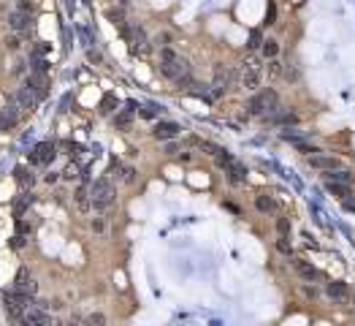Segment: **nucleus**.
Wrapping results in <instances>:
<instances>
[{"instance_id":"nucleus-1","label":"nucleus","mask_w":355,"mask_h":326,"mask_svg":"<svg viewBox=\"0 0 355 326\" xmlns=\"http://www.w3.org/2000/svg\"><path fill=\"white\" fill-rule=\"evenodd\" d=\"M160 74L171 82H176L179 87H187L193 82L190 79V63L185 57H179L173 49H163L160 52Z\"/></svg>"},{"instance_id":"nucleus-2","label":"nucleus","mask_w":355,"mask_h":326,"mask_svg":"<svg viewBox=\"0 0 355 326\" xmlns=\"http://www.w3.org/2000/svg\"><path fill=\"white\" fill-rule=\"evenodd\" d=\"M90 198L92 204H95L98 209H106L114 204V185L109 182V179H95L90 188Z\"/></svg>"},{"instance_id":"nucleus-3","label":"nucleus","mask_w":355,"mask_h":326,"mask_svg":"<svg viewBox=\"0 0 355 326\" xmlns=\"http://www.w3.org/2000/svg\"><path fill=\"white\" fill-rule=\"evenodd\" d=\"M236 82V71L225 68V65H214V82H212V95L220 98L223 92L231 90V84Z\"/></svg>"},{"instance_id":"nucleus-4","label":"nucleus","mask_w":355,"mask_h":326,"mask_svg":"<svg viewBox=\"0 0 355 326\" xmlns=\"http://www.w3.org/2000/svg\"><path fill=\"white\" fill-rule=\"evenodd\" d=\"M55 161V144L52 142H41L30 150V163L33 166H46Z\"/></svg>"},{"instance_id":"nucleus-5","label":"nucleus","mask_w":355,"mask_h":326,"mask_svg":"<svg viewBox=\"0 0 355 326\" xmlns=\"http://www.w3.org/2000/svg\"><path fill=\"white\" fill-rule=\"evenodd\" d=\"M14 288L25 291V294H30V296H36L38 285H36V280H33V275H30V269H28V267H19L17 277H14Z\"/></svg>"},{"instance_id":"nucleus-6","label":"nucleus","mask_w":355,"mask_h":326,"mask_svg":"<svg viewBox=\"0 0 355 326\" xmlns=\"http://www.w3.org/2000/svg\"><path fill=\"white\" fill-rule=\"evenodd\" d=\"M9 25H11V30L25 33V30L33 28V14H30V11H25V9L11 11V14H9Z\"/></svg>"},{"instance_id":"nucleus-7","label":"nucleus","mask_w":355,"mask_h":326,"mask_svg":"<svg viewBox=\"0 0 355 326\" xmlns=\"http://www.w3.org/2000/svg\"><path fill=\"white\" fill-rule=\"evenodd\" d=\"M325 296L333 299V302H339V304H347L350 302V288H347V283H339V280L325 283Z\"/></svg>"},{"instance_id":"nucleus-8","label":"nucleus","mask_w":355,"mask_h":326,"mask_svg":"<svg viewBox=\"0 0 355 326\" xmlns=\"http://www.w3.org/2000/svg\"><path fill=\"white\" fill-rule=\"evenodd\" d=\"M309 166L312 169H317V171H333V169H339V158H333V155H323V152H314V155H309Z\"/></svg>"},{"instance_id":"nucleus-9","label":"nucleus","mask_w":355,"mask_h":326,"mask_svg":"<svg viewBox=\"0 0 355 326\" xmlns=\"http://www.w3.org/2000/svg\"><path fill=\"white\" fill-rule=\"evenodd\" d=\"M242 87L250 90V92H255L260 87V71H258V65H252V63L244 65V71H242Z\"/></svg>"},{"instance_id":"nucleus-10","label":"nucleus","mask_w":355,"mask_h":326,"mask_svg":"<svg viewBox=\"0 0 355 326\" xmlns=\"http://www.w3.org/2000/svg\"><path fill=\"white\" fill-rule=\"evenodd\" d=\"M14 103L19 106V109H25V112H33L38 106V92H33L30 87H22L14 95Z\"/></svg>"},{"instance_id":"nucleus-11","label":"nucleus","mask_w":355,"mask_h":326,"mask_svg":"<svg viewBox=\"0 0 355 326\" xmlns=\"http://www.w3.org/2000/svg\"><path fill=\"white\" fill-rule=\"evenodd\" d=\"M179 125L176 123H168V120H165V123H157L155 125V131H152V136L155 139H160V142H168V139H176L179 136Z\"/></svg>"},{"instance_id":"nucleus-12","label":"nucleus","mask_w":355,"mask_h":326,"mask_svg":"<svg viewBox=\"0 0 355 326\" xmlns=\"http://www.w3.org/2000/svg\"><path fill=\"white\" fill-rule=\"evenodd\" d=\"M28 87H30L33 92H38V98H44L46 92H49V79L44 76V71H38V74H33V76L28 79Z\"/></svg>"},{"instance_id":"nucleus-13","label":"nucleus","mask_w":355,"mask_h":326,"mask_svg":"<svg viewBox=\"0 0 355 326\" xmlns=\"http://www.w3.org/2000/svg\"><path fill=\"white\" fill-rule=\"evenodd\" d=\"M14 177H17V182L22 185L25 190H30L33 185H36V174H33V169H28V166H17Z\"/></svg>"},{"instance_id":"nucleus-14","label":"nucleus","mask_w":355,"mask_h":326,"mask_svg":"<svg viewBox=\"0 0 355 326\" xmlns=\"http://www.w3.org/2000/svg\"><path fill=\"white\" fill-rule=\"evenodd\" d=\"M296 272H298V277L304 283H312V280H320V272L312 267V264H306V261H296Z\"/></svg>"},{"instance_id":"nucleus-15","label":"nucleus","mask_w":355,"mask_h":326,"mask_svg":"<svg viewBox=\"0 0 355 326\" xmlns=\"http://www.w3.org/2000/svg\"><path fill=\"white\" fill-rule=\"evenodd\" d=\"M325 190L333 193V196H339L341 201H344L347 196H350V182H336V179H325Z\"/></svg>"},{"instance_id":"nucleus-16","label":"nucleus","mask_w":355,"mask_h":326,"mask_svg":"<svg viewBox=\"0 0 355 326\" xmlns=\"http://www.w3.org/2000/svg\"><path fill=\"white\" fill-rule=\"evenodd\" d=\"M225 174H228L231 182H244V179H247V169L239 161H233L231 166H225Z\"/></svg>"},{"instance_id":"nucleus-17","label":"nucleus","mask_w":355,"mask_h":326,"mask_svg":"<svg viewBox=\"0 0 355 326\" xmlns=\"http://www.w3.org/2000/svg\"><path fill=\"white\" fill-rule=\"evenodd\" d=\"M25 323H33V326H41V323H52V318L46 315L44 310H28L25 312Z\"/></svg>"},{"instance_id":"nucleus-18","label":"nucleus","mask_w":355,"mask_h":326,"mask_svg":"<svg viewBox=\"0 0 355 326\" xmlns=\"http://www.w3.org/2000/svg\"><path fill=\"white\" fill-rule=\"evenodd\" d=\"M17 125V109H0V131H11Z\"/></svg>"},{"instance_id":"nucleus-19","label":"nucleus","mask_w":355,"mask_h":326,"mask_svg":"<svg viewBox=\"0 0 355 326\" xmlns=\"http://www.w3.org/2000/svg\"><path fill=\"white\" fill-rule=\"evenodd\" d=\"M30 204H33V196H30V193H22V196L14 201V218H22L25 212H28Z\"/></svg>"},{"instance_id":"nucleus-20","label":"nucleus","mask_w":355,"mask_h":326,"mask_svg":"<svg viewBox=\"0 0 355 326\" xmlns=\"http://www.w3.org/2000/svg\"><path fill=\"white\" fill-rule=\"evenodd\" d=\"M255 209H258V212H274V209H277V204H274L271 196L260 193V196H255Z\"/></svg>"},{"instance_id":"nucleus-21","label":"nucleus","mask_w":355,"mask_h":326,"mask_svg":"<svg viewBox=\"0 0 355 326\" xmlns=\"http://www.w3.org/2000/svg\"><path fill=\"white\" fill-rule=\"evenodd\" d=\"M323 177H325V179H336V182H350V185H352V174H350V171H344L341 166H339V169H333V171H325Z\"/></svg>"},{"instance_id":"nucleus-22","label":"nucleus","mask_w":355,"mask_h":326,"mask_svg":"<svg viewBox=\"0 0 355 326\" xmlns=\"http://www.w3.org/2000/svg\"><path fill=\"white\" fill-rule=\"evenodd\" d=\"M260 52H263L266 60L277 57L279 55V41H274V38H269V41H263V46H260Z\"/></svg>"},{"instance_id":"nucleus-23","label":"nucleus","mask_w":355,"mask_h":326,"mask_svg":"<svg viewBox=\"0 0 355 326\" xmlns=\"http://www.w3.org/2000/svg\"><path fill=\"white\" fill-rule=\"evenodd\" d=\"M271 123H277V125H298V115H293V112H282V115H277L271 120Z\"/></svg>"},{"instance_id":"nucleus-24","label":"nucleus","mask_w":355,"mask_h":326,"mask_svg":"<svg viewBox=\"0 0 355 326\" xmlns=\"http://www.w3.org/2000/svg\"><path fill=\"white\" fill-rule=\"evenodd\" d=\"M114 109H117V98H114V95H103V101H100V115H111Z\"/></svg>"},{"instance_id":"nucleus-25","label":"nucleus","mask_w":355,"mask_h":326,"mask_svg":"<svg viewBox=\"0 0 355 326\" xmlns=\"http://www.w3.org/2000/svg\"><path fill=\"white\" fill-rule=\"evenodd\" d=\"M263 46V36L260 30H250V41H247V49H260Z\"/></svg>"},{"instance_id":"nucleus-26","label":"nucleus","mask_w":355,"mask_h":326,"mask_svg":"<svg viewBox=\"0 0 355 326\" xmlns=\"http://www.w3.org/2000/svg\"><path fill=\"white\" fill-rule=\"evenodd\" d=\"M277 250L282 253V256H293V245L287 242L285 234H279V239H277Z\"/></svg>"},{"instance_id":"nucleus-27","label":"nucleus","mask_w":355,"mask_h":326,"mask_svg":"<svg viewBox=\"0 0 355 326\" xmlns=\"http://www.w3.org/2000/svg\"><path fill=\"white\" fill-rule=\"evenodd\" d=\"M87 196H90V193H87V190H84V185H82V188L76 190V204H79L82 209H87V207H90V201H92V198H87Z\"/></svg>"},{"instance_id":"nucleus-28","label":"nucleus","mask_w":355,"mask_h":326,"mask_svg":"<svg viewBox=\"0 0 355 326\" xmlns=\"http://www.w3.org/2000/svg\"><path fill=\"white\" fill-rule=\"evenodd\" d=\"M279 74H285L282 63H279L277 57H271V60H269V76H279Z\"/></svg>"},{"instance_id":"nucleus-29","label":"nucleus","mask_w":355,"mask_h":326,"mask_svg":"<svg viewBox=\"0 0 355 326\" xmlns=\"http://www.w3.org/2000/svg\"><path fill=\"white\" fill-rule=\"evenodd\" d=\"M279 136H282L285 142H290V144H293V142H298V139L304 136V134H301V131H296V128L290 131V125H287V131H282V134H279Z\"/></svg>"},{"instance_id":"nucleus-30","label":"nucleus","mask_w":355,"mask_h":326,"mask_svg":"<svg viewBox=\"0 0 355 326\" xmlns=\"http://www.w3.org/2000/svg\"><path fill=\"white\" fill-rule=\"evenodd\" d=\"M30 231H33V223L25 221V215L17 218V234H30Z\"/></svg>"},{"instance_id":"nucleus-31","label":"nucleus","mask_w":355,"mask_h":326,"mask_svg":"<svg viewBox=\"0 0 355 326\" xmlns=\"http://www.w3.org/2000/svg\"><path fill=\"white\" fill-rule=\"evenodd\" d=\"M293 147H296L298 152H304V155H314V152H320L317 147H309V144H304L301 139H298V142H293Z\"/></svg>"},{"instance_id":"nucleus-32","label":"nucleus","mask_w":355,"mask_h":326,"mask_svg":"<svg viewBox=\"0 0 355 326\" xmlns=\"http://www.w3.org/2000/svg\"><path fill=\"white\" fill-rule=\"evenodd\" d=\"M79 174H82V171H79V166H76V163H68V166H65V171H63V177H65V179H76Z\"/></svg>"},{"instance_id":"nucleus-33","label":"nucleus","mask_w":355,"mask_h":326,"mask_svg":"<svg viewBox=\"0 0 355 326\" xmlns=\"http://www.w3.org/2000/svg\"><path fill=\"white\" fill-rule=\"evenodd\" d=\"M277 231L279 234H290V221H287V218H277Z\"/></svg>"},{"instance_id":"nucleus-34","label":"nucleus","mask_w":355,"mask_h":326,"mask_svg":"<svg viewBox=\"0 0 355 326\" xmlns=\"http://www.w3.org/2000/svg\"><path fill=\"white\" fill-rule=\"evenodd\" d=\"M111 19V22H117V25H122V19H125V14H122V9H109V14H106Z\"/></svg>"},{"instance_id":"nucleus-35","label":"nucleus","mask_w":355,"mask_h":326,"mask_svg":"<svg viewBox=\"0 0 355 326\" xmlns=\"http://www.w3.org/2000/svg\"><path fill=\"white\" fill-rule=\"evenodd\" d=\"M277 22V6L269 3V9H266V25H274Z\"/></svg>"},{"instance_id":"nucleus-36","label":"nucleus","mask_w":355,"mask_h":326,"mask_svg":"<svg viewBox=\"0 0 355 326\" xmlns=\"http://www.w3.org/2000/svg\"><path fill=\"white\" fill-rule=\"evenodd\" d=\"M138 115H141L144 120H155V117H157V106H144Z\"/></svg>"},{"instance_id":"nucleus-37","label":"nucleus","mask_w":355,"mask_h":326,"mask_svg":"<svg viewBox=\"0 0 355 326\" xmlns=\"http://www.w3.org/2000/svg\"><path fill=\"white\" fill-rule=\"evenodd\" d=\"M63 150H68L71 158H76L79 152H82V147H79V144H73V142H63Z\"/></svg>"},{"instance_id":"nucleus-38","label":"nucleus","mask_w":355,"mask_h":326,"mask_svg":"<svg viewBox=\"0 0 355 326\" xmlns=\"http://www.w3.org/2000/svg\"><path fill=\"white\" fill-rule=\"evenodd\" d=\"M92 231H95V234H103V231H106V221H103V218H92Z\"/></svg>"},{"instance_id":"nucleus-39","label":"nucleus","mask_w":355,"mask_h":326,"mask_svg":"<svg viewBox=\"0 0 355 326\" xmlns=\"http://www.w3.org/2000/svg\"><path fill=\"white\" fill-rule=\"evenodd\" d=\"M87 323H106V315L103 312H92V315H87Z\"/></svg>"},{"instance_id":"nucleus-40","label":"nucleus","mask_w":355,"mask_h":326,"mask_svg":"<svg viewBox=\"0 0 355 326\" xmlns=\"http://www.w3.org/2000/svg\"><path fill=\"white\" fill-rule=\"evenodd\" d=\"M6 46H9V49H19V36L17 33H11V36L6 38Z\"/></svg>"},{"instance_id":"nucleus-41","label":"nucleus","mask_w":355,"mask_h":326,"mask_svg":"<svg viewBox=\"0 0 355 326\" xmlns=\"http://www.w3.org/2000/svg\"><path fill=\"white\" fill-rule=\"evenodd\" d=\"M11 248L19 250V248H25V234H17L14 239H11Z\"/></svg>"},{"instance_id":"nucleus-42","label":"nucleus","mask_w":355,"mask_h":326,"mask_svg":"<svg viewBox=\"0 0 355 326\" xmlns=\"http://www.w3.org/2000/svg\"><path fill=\"white\" fill-rule=\"evenodd\" d=\"M122 179H125V182H133V179H136V169H130V166H128V169H122Z\"/></svg>"},{"instance_id":"nucleus-43","label":"nucleus","mask_w":355,"mask_h":326,"mask_svg":"<svg viewBox=\"0 0 355 326\" xmlns=\"http://www.w3.org/2000/svg\"><path fill=\"white\" fill-rule=\"evenodd\" d=\"M33 68H36V71H46V63H44V60H38V55H36V57H33Z\"/></svg>"},{"instance_id":"nucleus-44","label":"nucleus","mask_w":355,"mask_h":326,"mask_svg":"<svg viewBox=\"0 0 355 326\" xmlns=\"http://www.w3.org/2000/svg\"><path fill=\"white\" fill-rule=\"evenodd\" d=\"M165 152H168V155H173V152H179V147L173 144V139H168V142H165Z\"/></svg>"},{"instance_id":"nucleus-45","label":"nucleus","mask_w":355,"mask_h":326,"mask_svg":"<svg viewBox=\"0 0 355 326\" xmlns=\"http://www.w3.org/2000/svg\"><path fill=\"white\" fill-rule=\"evenodd\" d=\"M344 209H350V212H355V198H350V196H347V198H344Z\"/></svg>"},{"instance_id":"nucleus-46","label":"nucleus","mask_w":355,"mask_h":326,"mask_svg":"<svg viewBox=\"0 0 355 326\" xmlns=\"http://www.w3.org/2000/svg\"><path fill=\"white\" fill-rule=\"evenodd\" d=\"M19 9H25V11H30V14H33V3H30V0H19Z\"/></svg>"},{"instance_id":"nucleus-47","label":"nucleus","mask_w":355,"mask_h":326,"mask_svg":"<svg viewBox=\"0 0 355 326\" xmlns=\"http://www.w3.org/2000/svg\"><path fill=\"white\" fill-rule=\"evenodd\" d=\"M304 294L306 296H317V288H314V285H304Z\"/></svg>"}]
</instances>
